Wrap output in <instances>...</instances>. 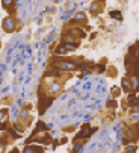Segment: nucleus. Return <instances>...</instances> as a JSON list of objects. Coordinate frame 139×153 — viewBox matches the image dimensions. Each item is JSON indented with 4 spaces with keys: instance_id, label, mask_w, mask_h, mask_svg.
I'll return each instance as SVG.
<instances>
[{
    "instance_id": "obj_1",
    "label": "nucleus",
    "mask_w": 139,
    "mask_h": 153,
    "mask_svg": "<svg viewBox=\"0 0 139 153\" xmlns=\"http://www.w3.org/2000/svg\"><path fill=\"white\" fill-rule=\"evenodd\" d=\"M51 67H55L60 71H73L76 68H79V62L76 59H60L58 58V61H51Z\"/></svg>"
},
{
    "instance_id": "obj_2",
    "label": "nucleus",
    "mask_w": 139,
    "mask_h": 153,
    "mask_svg": "<svg viewBox=\"0 0 139 153\" xmlns=\"http://www.w3.org/2000/svg\"><path fill=\"white\" fill-rule=\"evenodd\" d=\"M55 100V97L53 96H46L44 93H41L39 94V103H38V109H39V114L42 115L48 108L51 106V103H53Z\"/></svg>"
},
{
    "instance_id": "obj_3",
    "label": "nucleus",
    "mask_w": 139,
    "mask_h": 153,
    "mask_svg": "<svg viewBox=\"0 0 139 153\" xmlns=\"http://www.w3.org/2000/svg\"><path fill=\"white\" fill-rule=\"evenodd\" d=\"M2 28H3V30H5L6 33L14 32L15 28H17V21H15V18H14V17H11V15L5 17V18H3V23H2Z\"/></svg>"
},
{
    "instance_id": "obj_4",
    "label": "nucleus",
    "mask_w": 139,
    "mask_h": 153,
    "mask_svg": "<svg viewBox=\"0 0 139 153\" xmlns=\"http://www.w3.org/2000/svg\"><path fill=\"white\" fill-rule=\"evenodd\" d=\"M60 74H62V71L55 68V67H51L48 70H46V73H44V77L48 79V77H60Z\"/></svg>"
},
{
    "instance_id": "obj_5",
    "label": "nucleus",
    "mask_w": 139,
    "mask_h": 153,
    "mask_svg": "<svg viewBox=\"0 0 139 153\" xmlns=\"http://www.w3.org/2000/svg\"><path fill=\"white\" fill-rule=\"evenodd\" d=\"M46 130H48V126L44 123V121H38L37 123V127H35V130H33V137H37V135L39 133V132H44L46 133Z\"/></svg>"
},
{
    "instance_id": "obj_6",
    "label": "nucleus",
    "mask_w": 139,
    "mask_h": 153,
    "mask_svg": "<svg viewBox=\"0 0 139 153\" xmlns=\"http://www.w3.org/2000/svg\"><path fill=\"white\" fill-rule=\"evenodd\" d=\"M64 46V49L67 50V52H71V50H76L77 47L80 46V42L79 41H76V42H60Z\"/></svg>"
},
{
    "instance_id": "obj_7",
    "label": "nucleus",
    "mask_w": 139,
    "mask_h": 153,
    "mask_svg": "<svg viewBox=\"0 0 139 153\" xmlns=\"http://www.w3.org/2000/svg\"><path fill=\"white\" fill-rule=\"evenodd\" d=\"M121 85H123V89H124L126 93H130V89H132V82L128 80V77H123Z\"/></svg>"
},
{
    "instance_id": "obj_8",
    "label": "nucleus",
    "mask_w": 139,
    "mask_h": 153,
    "mask_svg": "<svg viewBox=\"0 0 139 153\" xmlns=\"http://www.w3.org/2000/svg\"><path fill=\"white\" fill-rule=\"evenodd\" d=\"M92 71H95V73H98V74L104 73V71H106V64H104V62H101V64H95Z\"/></svg>"
},
{
    "instance_id": "obj_9",
    "label": "nucleus",
    "mask_w": 139,
    "mask_h": 153,
    "mask_svg": "<svg viewBox=\"0 0 139 153\" xmlns=\"http://www.w3.org/2000/svg\"><path fill=\"white\" fill-rule=\"evenodd\" d=\"M8 138H12V140H18V138H21V135L18 133V132H15L12 127H8Z\"/></svg>"
},
{
    "instance_id": "obj_10",
    "label": "nucleus",
    "mask_w": 139,
    "mask_h": 153,
    "mask_svg": "<svg viewBox=\"0 0 139 153\" xmlns=\"http://www.w3.org/2000/svg\"><path fill=\"white\" fill-rule=\"evenodd\" d=\"M100 9H101V3L94 2V3L91 5V14H92V15H98V14H100Z\"/></svg>"
},
{
    "instance_id": "obj_11",
    "label": "nucleus",
    "mask_w": 139,
    "mask_h": 153,
    "mask_svg": "<svg viewBox=\"0 0 139 153\" xmlns=\"http://www.w3.org/2000/svg\"><path fill=\"white\" fill-rule=\"evenodd\" d=\"M138 50H139V41H136L135 44H132V46L128 47V55H132V56H135V58H136Z\"/></svg>"
},
{
    "instance_id": "obj_12",
    "label": "nucleus",
    "mask_w": 139,
    "mask_h": 153,
    "mask_svg": "<svg viewBox=\"0 0 139 153\" xmlns=\"http://www.w3.org/2000/svg\"><path fill=\"white\" fill-rule=\"evenodd\" d=\"M109 17H110V18H115V20H123V14H121L119 11H110L109 12Z\"/></svg>"
},
{
    "instance_id": "obj_13",
    "label": "nucleus",
    "mask_w": 139,
    "mask_h": 153,
    "mask_svg": "<svg viewBox=\"0 0 139 153\" xmlns=\"http://www.w3.org/2000/svg\"><path fill=\"white\" fill-rule=\"evenodd\" d=\"M27 118H29V109H21V112H20V121L26 123V121H27Z\"/></svg>"
},
{
    "instance_id": "obj_14",
    "label": "nucleus",
    "mask_w": 139,
    "mask_h": 153,
    "mask_svg": "<svg viewBox=\"0 0 139 153\" xmlns=\"http://www.w3.org/2000/svg\"><path fill=\"white\" fill-rule=\"evenodd\" d=\"M133 77L139 79V59H135V65H133Z\"/></svg>"
},
{
    "instance_id": "obj_15",
    "label": "nucleus",
    "mask_w": 139,
    "mask_h": 153,
    "mask_svg": "<svg viewBox=\"0 0 139 153\" xmlns=\"http://www.w3.org/2000/svg\"><path fill=\"white\" fill-rule=\"evenodd\" d=\"M74 20H77V21H79V23H86V15L83 14V12H77L76 15H74Z\"/></svg>"
},
{
    "instance_id": "obj_16",
    "label": "nucleus",
    "mask_w": 139,
    "mask_h": 153,
    "mask_svg": "<svg viewBox=\"0 0 139 153\" xmlns=\"http://www.w3.org/2000/svg\"><path fill=\"white\" fill-rule=\"evenodd\" d=\"M55 53H56L58 56H59V55H65V53H67V50L64 49V46H62V44H59V46L55 49Z\"/></svg>"
},
{
    "instance_id": "obj_17",
    "label": "nucleus",
    "mask_w": 139,
    "mask_h": 153,
    "mask_svg": "<svg viewBox=\"0 0 139 153\" xmlns=\"http://www.w3.org/2000/svg\"><path fill=\"white\" fill-rule=\"evenodd\" d=\"M128 105L132 106V108H138V106H139V97H133V98H130V100H128Z\"/></svg>"
},
{
    "instance_id": "obj_18",
    "label": "nucleus",
    "mask_w": 139,
    "mask_h": 153,
    "mask_svg": "<svg viewBox=\"0 0 139 153\" xmlns=\"http://www.w3.org/2000/svg\"><path fill=\"white\" fill-rule=\"evenodd\" d=\"M14 5H15V3L12 2V0H9V2H8V0H5V2H2V6H3V8H6V9H9V8H11V6H14Z\"/></svg>"
},
{
    "instance_id": "obj_19",
    "label": "nucleus",
    "mask_w": 139,
    "mask_h": 153,
    "mask_svg": "<svg viewBox=\"0 0 139 153\" xmlns=\"http://www.w3.org/2000/svg\"><path fill=\"white\" fill-rule=\"evenodd\" d=\"M119 94H121V88H118V86L112 88V96L114 97H119Z\"/></svg>"
},
{
    "instance_id": "obj_20",
    "label": "nucleus",
    "mask_w": 139,
    "mask_h": 153,
    "mask_svg": "<svg viewBox=\"0 0 139 153\" xmlns=\"http://www.w3.org/2000/svg\"><path fill=\"white\" fill-rule=\"evenodd\" d=\"M8 144V140L3 138V140H0V153H3L5 152V146Z\"/></svg>"
},
{
    "instance_id": "obj_21",
    "label": "nucleus",
    "mask_w": 139,
    "mask_h": 153,
    "mask_svg": "<svg viewBox=\"0 0 139 153\" xmlns=\"http://www.w3.org/2000/svg\"><path fill=\"white\" fill-rule=\"evenodd\" d=\"M6 117H8V109H0V121H5Z\"/></svg>"
},
{
    "instance_id": "obj_22",
    "label": "nucleus",
    "mask_w": 139,
    "mask_h": 153,
    "mask_svg": "<svg viewBox=\"0 0 139 153\" xmlns=\"http://www.w3.org/2000/svg\"><path fill=\"white\" fill-rule=\"evenodd\" d=\"M23 153H35V146H26Z\"/></svg>"
},
{
    "instance_id": "obj_23",
    "label": "nucleus",
    "mask_w": 139,
    "mask_h": 153,
    "mask_svg": "<svg viewBox=\"0 0 139 153\" xmlns=\"http://www.w3.org/2000/svg\"><path fill=\"white\" fill-rule=\"evenodd\" d=\"M106 106H107V108H118V102H117V100H109V102L106 103Z\"/></svg>"
},
{
    "instance_id": "obj_24",
    "label": "nucleus",
    "mask_w": 139,
    "mask_h": 153,
    "mask_svg": "<svg viewBox=\"0 0 139 153\" xmlns=\"http://www.w3.org/2000/svg\"><path fill=\"white\" fill-rule=\"evenodd\" d=\"M136 150H138V146H128L127 147V153H136Z\"/></svg>"
},
{
    "instance_id": "obj_25",
    "label": "nucleus",
    "mask_w": 139,
    "mask_h": 153,
    "mask_svg": "<svg viewBox=\"0 0 139 153\" xmlns=\"http://www.w3.org/2000/svg\"><path fill=\"white\" fill-rule=\"evenodd\" d=\"M35 153H44V149L41 146H35Z\"/></svg>"
},
{
    "instance_id": "obj_26",
    "label": "nucleus",
    "mask_w": 139,
    "mask_h": 153,
    "mask_svg": "<svg viewBox=\"0 0 139 153\" xmlns=\"http://www.w3.org/2000/svg\"><path fill=\"white\" fill-rule=\"evenodd\" d=\"M51 144H53V147L56 149V147L59 146V144H60V141H59V140H53V141H51Z\"/></svg>"
},
{
    "instance_id": "obj_27",
    "label": "nucleus",
    "mask_w": 139,
    "mask_h": 153,
    "mask_svg": "<svg viewBox=\"0 0 139 153\" xmlns=\"http://www.w3.org/2000/svg\"><path fill=\"white\" fill-rule=\"evenodd\" d=\"M9 153H20V149H18V147H14V149H12Z\"/></svg>"
},
{
    "instance_id": "obj_28",
    "label": "nucleus",
    "mask_w": 139,
    "mask_h": 153,
    "mask_svg": "<svg viewBox=\"0 0 139 153\" xmlns=\"http://www.w3.org/2000/svg\"><path fill=\"white\" fill-rule=\"evenodd\" d=\"M95 37H97V33H95V32H92V33H91V37H89V38H91V40H94Z\"/></svg>"
},
{
    "instance_id": "obj_29",
    "label": "nucleus",
    "mask_w": 139,
    "mask_h": 153,
    "mask_svg": "<svg viewBox=\"0 0 139 153\" xmlns=\"http://www.w3.org/2000/svg\"><path fill=\"white\" fill-rule=\"evenodd\" d=\"M67 141H68V140H67V138H62V140H60V144H65V142H67Z\"/></svg>"
},
{
    "instance_id": "obj_30",
    "label": "nucleus",
    "mask_w": 139,
    "mask_h": 153,
    "mask_svg": "<svg viewBox=\"0 0 139 153\" xmlns=\"http://www.w3.org/2000/svg\"><path fill=\"white\" fill-rule=\"evenodd\" d=\"M133 111H135L136 114H139V106H138V108H135V109H133Z\"/></svg>"
},
{
    "instance_id": "obj_31",
    "label": "nucleus",
    "mask_w": 139,
    "mask_h": 153,
    "mask_svg": "<svg viewBox=\"0 0 139 153\" xmlns=\"http://www.w3.org/2000/svg\"><path fill=\"white\" fill-rule=\"evenodd\" d=\"M123 153H127V152H123Z\"/></svg>"
}]
</instances>
